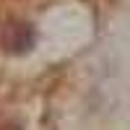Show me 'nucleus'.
Masks as SVG:
<instances>
[{
    "mask_svg": "<svg viewBox=\"0 0 130 130\" xmlns=\"http://www.w3.org/2000/svg\"><path fill=\"white\" fill-rule=\"evenodd\" d=\"M34 44V31L29 24H8L3 31V47L10 52H24Z\"/></svg>",
    "mask_w": 130,
    "mask_h": 130,
    "instance_id": "obj_1",
    "label": "nucleus"
},
{
    "mask_svg": "<svg viewBox=\"0 0 130 130\" xmlns=\"http://www.w3.org/2000/svg\"><path fill=\"white\" fill-rule=\"evenodd\" d=\"M0 130H21V125H16V122H8L5 127H0Z\"/></svg>",
    "mask_w": 130,
    "mask_h": 130,
    "instance_id": "obj_2",
    "label": "nucleus"
}]
</instances>
